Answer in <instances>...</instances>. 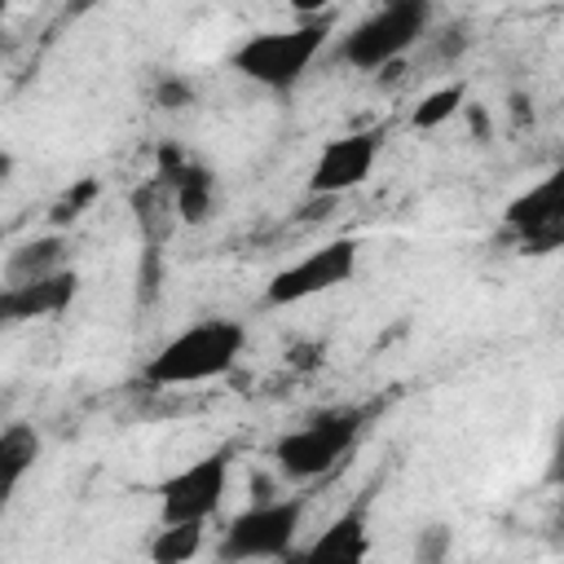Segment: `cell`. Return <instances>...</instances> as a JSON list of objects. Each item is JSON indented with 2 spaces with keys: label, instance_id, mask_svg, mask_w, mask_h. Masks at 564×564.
Here are the masks:
<instances>
[{
  "label": "cell",
  "instance_id": "6da1fadb",
  "mask_svg": "<svg viewBox=\"0 0 564 564\" xmlns=\"http://www.w3.org/2000/svg\"><path fill=\"white\" fill-rule=\"evenodd\" d=\"M242 344H247V335H242L238 322L203 317V322L185 326L181 335H172L145 361V383H154V388H185V383L220 379L242 357Z\"/></svg>",
  "mask_w": 564,
  "mask_h": 564
},
{
  "label": "cell",
  "instance_id": "7a4b0ae2",
  "mask_svg": "<svg viewBox=\"0 0 564 564\" xmlns=\"http://www.w3.org/2000/svg\"><path fill=\"white\" fill-rule=\"evenodd\" d=\"M326 40H330V13L304 18L300 26L286 31H260L234 53V70H242L260 88H291L304 79V70L326 48Z\"/></svg>",
  "mask_w": 564,
  "mask_h": 564
},
{
  "label": "cell",
  "instance_id": "3957f363",
  "mask_svg": "<svg viewBox=\"0 0 564 564\" xmlns=\"http://www.w3.org/2000/svg\"><path fill=\"white\" fill-rule=\"evenodd\" d=\"M427 26H432V0H383L370 18L352 26V35H344L339 57L352 70L392 66L401 53L419 44V35H427Z\"/></svg>",
  "mask_w": 564,
  "mask_h": 564
},
{
  "label": "cell",
  "instance_id": "277c9868",
  "mask_svg": "<svg viewBox=\"0 0 564 564\" xmlns=\"http://www.w3.org/2000/svg\"><path fill=\"white\" fill-rule=\"evenodd\" d=\"M366 427V410L357 405H330V410H317L313 419H304L295 432H286L278 441V467L291 476V480H313V476H326L348 449L352 441L361 436Z\"/></svg>",
  "mask_w": 564,
  "mask_h": 564
},
{
  "label": "cell",
  "instance_id": "5b68a950",
  "mask_svg": "<svg viewBox=\"0 0 564 564\" xmlns=\"http://www.w3.org/2000/svg\"><path fill=\"white\" fill-rule=\"evenodd\" d=\"M304 520V498H260L229 520L220 538L225 560H282L295 546Z\"/></svg>",
  "mask_w": 564,
  "mask_h": 564
},
{
  "label": "cell",
  "instance_id": "8992f818",
  "mask_svg": "<svg viewBox=\"0 0 564 564\" xmlns=\"http://www.w3.org/2000/svg\"><path fill=\"white\" fill-rule=\"evenodd\" d=\"M225 489H229V449L203 454L198 463L181 467L176 476H167L159 485V516H163V524H176V520L207 524L220 511Z\"/></svg>",
  "mask_w": 564,
  "mask_h": 564
},
{
  "label": "cell",
  "instance_id": "52a82bcc",
  "mask_svg": "<svg viewBox=\"0 0 564 564\" xmlns=\"http://www.w3.org/2000/svg\"><path fill=\"white\" fill-rule=\"evenodd\" d=\"M352 273H357V242L352 238H335V242L313 247L295 264L278 269L269 291H264V300L269 304H300V300H313V295H326V291L344 286Z\"/></svg>",
  "mask_w": 564,
  "mask_h": 564
},
{
  "label": "cell",
  "instance_id": "ba28073f",
  "mask_svg": "<svg viewBox=\"0 0 564 564\" xmlns=\"http://www.w3.org/2000/svg\"><path fill=\"white\" fill-rule=\"evenodd\" d=\"M507 229L516 234L520 251L546 256L564 242V176L551 172L546 181H538L533 189H524L520 198L507 203Z\"/></svg>",
  "mask_w": 564,
  "mask_h": 564
},
{
  "label": "cell",
  "instance_id": "9c48e42d",
  "mask_svg": "<svg viewBox=\"0 0 564 564\" xmlns=\"http://www.w3.org/2000/svg\"><path fill=\"white\" fill-rule=\"evenodd\" d=\"M379 141H383L379 128H357V132H344V137L326 141L317 163H313V172H308V189L326 194V198H335L344 189H357L375 172Z\"/></svg>",
  "mask_w": 564,
  "mask_h": 564
},
{
  "label": "cell",
  "instance_id": "30bf717a",
  "mask_svg": "<svg viewBox=\"0 0 564 564\" xmlns=\"http://www.w3.org/2000/svg\"><path fill=\"white\" fill-rule=\"evenodd\" d=\"M79 295V273L75 269H53L35 282H18V286H0V304H4V322H40V317H57L62 308H70V300Z\"/></svg>",
  "mask_w": 564,
  "mask_h": 564
},
{
  "label": "cell",
  "instance_id": "8fae6325",
  "mask_svg": "<svg viewBox=\"0 0 564 564\" xmlns=\"http://www.w3.org/2000/svg\"><path fill=\"white\" fill-rule=\"evenodd\" d=\"M35 458H40V432L31 423H4L0 427V507L18 494Z\"/></svg>",
  "mask_w": 564,
  "mask_h": 564
},
{
  "label": "cell",
  "instance_id": "7c38bea8",
  "mask_svg": "<svg viewBox=\"0 0 564 564\" xmlns=\"http://www.w3.org/2000/svg\"><path fill=\"white\" fill-rule=\"evenodd\" d=\"M172 189V212L181 225H203L216 212V176L203 163H185L176 181H167Z\"/></svg>",
  "mask_w": 564,
  "mask_h": 564
},
{
  "label": "cell",
  "instance_id": "4fadbf2b",
  "mask_svg": "<svg viewBox=\"0 0 564 564\" xmlns=\"http://www.w3.org/2000/svg\"><path fill=\"white\" fill-rule=\"evenodd\" d=\"M66 264V238L62 234H44V238H31L22 247H13L9 264H4V282L18 286V282H35L53 269Z\"/></svg>",
  "mask_w": 564,
  "mask_h": 564
},
{
  "label": "cell",
  "instance_id": "5bb4252c",
  "mask_svg": "<svg viewBox=\"0 0 564 564\" xmlns=\"http://www.w3.org/2000/svg\"><path fill=\"white\" fill-rule=\"evenodd\" d=\"M370 551V538H366V516L361 511H344L339 520H330L313 546L304 551L308 560H361Z\"/></svg>",
  "mask_w": 564,
  "mask_h": 564
},
{
  "label": "cell",
  "instance_id": "9a60e30c",
  "mask_svg": "<svg viewBox=\"0 0 564 564\" xmlns=\"http://www.w3.org/2000/svg\"><path fill=\"white\" fill-rule=\"evenodd\" d=\"M203 546V524L198 520H176V524H163L159 538L150 542V560L159 564H185L194 560Z\"/></svg>",
  "mask_w": 564,
  "mask_h": 564
},
{
  "label": "cell",
  "instance_id": "2e32d148",
  "mask_svg": "<svg viewBox=\"0 0 564 564\" xmlns=\"http://www.w3.org/2000/svg\"><path fill=\"white\" fill-rule=\"evenodd\" d=\"M463 101H467V88L463 84H445V88H432L419 106H414V115H410V123L423 132V128H441V123H449L458 110H463Z\"/></svg>",
  "mask_w": 564,
  "mask_h": 564
},
{
  "label": "cell",
  "instance_id": "e0dca14e",
  "mask_svg": "<svg viewBox=\"0 0 564 564\" xmlns=\"http://www.w3.org/2000/svg\"><path fill=\"white\" fill-rule=\"evenodd\" d=\"M97 198V181L93 176H84V181H75L62 198H57V207H53V220L57 225H66V220H79L84 212H88V203Z\"/></svg>",
  "mask_w": 564,
  "mask_h": 564
},
{
  "label": "cell",
  "instance_id": "ac0fdd59",
  "mask_svg": "<svg viewBox=\"0 0 564 564\" xmlns=\"http://www.w3.org/2000/svg\"><path fill=\"white\" fill-rule=\"evenodd\" d=\"M154 101H159L163 110H181V106H189V101H194V88H189L185 79L167 75V79H159V88H154Z\"/></svg>",
  "mask_w": 564,
  "mask_h": 564
},
{
  "label": "cell",
  "instance_id": "d6986e66",
  "mask_svg": "<svg viewBox=\"0 0 564 564\" xmlns=\"http://www.w3.org/2000/svg\"><path fill=\"white\" fill-rule=\"evenodd\" d=\"M291 4V13H300V18H322L335 0H286Z\"/></svg>",
  "mask_w": 564,
  "mask_h": 564
},
{
  "label": "cell",
  "instance_id": "ffe728a7",
  "mask_svg": "<svg viewBox=\"0 0 564 564\" xmlns=\"http://www.w3.org/2000/svg\"><path fill=\"white\" fill-rule=\"evenodd\" d=\"M322 361V344H300L291 352V366H317Z\"/></svg>",
  "mask_w": 564,
  "mask_h": 564
},
{
  "label": "cell",
  "instance_id": "44dd1931",
  "mask_svg": "<svg viewBox=\"0 0 564 564\" xmlns=\"http://www.w3.org/2000/svg\"><path fill=\"white\" fill-rule=\"evenodd\" d=\"M9 172H13V159H9V154H4V150H0V185H4V181H9Z\"/></svg>",
  "mask_w": 564,
  "mask_h": 564
},
{
  "label": "cell",
  "instance_id": "7402d4cb",
  "mask_svg": "<svg viewBox=\"0 0 564 564\" xmlns=\"http://www.w3.org/2000/svg\"><path fill=\"white\" fill-rule=\"evenodd\" d=\"M0 13H4V0H0Z\"/></svg>",
  "mask_w": 564,
  "mask_h": 564
}]
</instances>
